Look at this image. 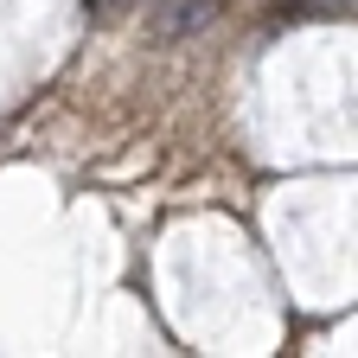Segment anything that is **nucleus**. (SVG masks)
<instances>
[{
  "label": "nucleus",
  "mask_w": 358,
  "mask_h": 358,
  "mask_svg": "<svg viewBox=\"0 0 358 358\" xmlns=\"http://www.w3.org/2000/svg\"><path fill=\"white\" fill-rule=\"evenodd\" d=\"M211 20H217V0H166V7L154 13V32L160 38H192Z\"/></svg>",
  "instance_id": "f257e3e1"
}]
</instances>
